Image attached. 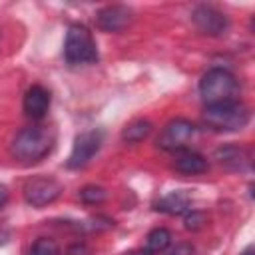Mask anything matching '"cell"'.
<instances>
[{
  "mask_svg": "<svg viewBox=\"0 0 255 255\" xmlns=\"http://www.w3.org/2000/svg\"><path fill=\"white\" fill-rule=\"evenodd\" d=\"M56 143V133L48 126L22 128L12 141V155L22 163H36L44 159Z\"/></svg>",
  "mask_w": 255,
  "mask_h": 255,
  "instance_id": "1",
  "label": "cell"
},
{
  "mask_svg": "<svg viewBox=\"0 0 255 255\" xmlns=\"http://www.w3.org/2000/svg\"><path fill=\"white\" fill-rule=\"evenodd\" d=\"M249 110L239 100L209 104L203 110V122L215 131H237L249 124Z\"/></svg>",
  "mask_w": 255,
  "mask_h": 255,
  "instance_id": "2",
  "label": "cell"
},
{
  "mask_svg": "<svg viewBox=\"0 0 255 255\" xmlns=\"http://www.w3.org/2000/svg\"><path fill=\"white\" fill-rule=\"evenodd\" d=\"M239 92H241L239 80L229 70H223V68H213L205 72L199 80V94L205 106L237 100Z\"/></svg>",
  "mask_w": 255,
  "mask_h": 255,
  "instance_id": "3",
  "label": "cell"
},
{
  "mask_svg": "<svg viewBox=\"0 0 255 255\" xmlns=\"http://www.w3.org/2000/svg\"><path fill=\"white\" fill-rule=\"evenodd\" d=\"M64 58L72 66L98 62V48L92 32L84 24H70L64 40Z\"/></svg>",
  "mask_w": 255,
  "mask_h": 255,
  "instance_id": "4",
  "label": "cell"
},
{
  "mask_svg": "<svg viewBox=\"0 0 255 255\" xmlns=\"http://www.w3.org/2000/svg\"><path fill=\"white\" fill-rule=\"evenodd\" d=\"M62 191H64V187L58 179H54L50 175H38V177H32L24 185V199L32 207L40 209V207L54 203L62 195Z\"/></svg>",
  "mask_w": 255,
  "mask_h": 255,
  "instance_id": "5",
  "label": "cell"
},
{
  "mask_svg": "<svg viewBox=\"0 0 255 255\" xmlns=\"http://www.w3.org/2000/svg\"><path fill=\"white\" fill-rule=\"evenodd\" d=\"M102 141H104V133L100 129L82 131L74 139V145H72V151H70V157H68L66 165L70 169H82V167H86L94 159V155L100 151Z\"/></svg>",
  "mask_w": 255,
  "mask_h": 255,
  "instance_id": "6",
  "label": "cell"
},
{
  "mask_svg": "<svg viewBox=\"0 0 255 255\" xmlns=\"http://www.w3.org/2000/svg\"><path fill=\"white\" fill-rule=\"evenodd\" d=\"M195 135V126L185 120V118H175V120H169L159 137H157V145L165 151H179V149H185V145L193 139Z\"/></svg>",
  "mask_w": 255,
  "mask_h": 255,
  "instance_id": "7",
  "label": "cell"
},
{
  "mask_svg": "<svg viewBox=\"0 0 255 255\" xmlns=\"http://www.w3.org/2000/svg\"><path fill=\"white\" fill-rule=\"evenodd\" d=\"M191 20L195 28L205 36H223L229 30V18L221 10L207 4L197 6L191 12Z\"/></svg>",
  "mask_w": 255,
  "mask_h": 255,
  "instance_id": "8",
  "label": "cell"
},
{
  "mask_svg": "<svg viewBox=\"0 0 255 255\" xmlns=\"http://www.w3.org/2000/svg\"><path fill=\"white\" fill-rule=\"evenodd\" d=\"M131 22V10L122 4H112L96 14V26L102 32H122Z\"/></svg>",
  "mask_w": 255,
  "mask_h": 255,
  "instance_id": "9",
  "label": "cell"
},
{
  "mask_svg": "<svg viewBox=\"0 0 255 255\" xmlns=\"http://www.w3.org/2000/svg\"><path fill=\"white\" fill-rule=\"evenodd\" d=\"M52 104V96L44 86H30L24 94V112L32 120H42Z\"/></svg>",
  "mask_w": 255,
  "mask_h": 255,
  "instance_id": "10",
  "label": "cell"
},
{
  "mask_svg": "<svg viewBox=\"0 0 255 255\" xmlns=\"http://www.w3.org/2000/svg\"><path fill=\"white\" fill-rule=\"evenodd\" d=\"M173 167L183 173V175H199V173H205L207 171V159L205 155L193 151V149H179L175 151V157H173Z\"/></svg>",
  "mask_w": 255,
  "mask_h": 255,
  "instance_id": "11",
  "label": "cell"
},
{
  "mask_svg": "<svg viewBox=\"0 0 255 255\" xmlns=\"http://www.w3.org/2000/svg\"><path fill=\"white\" fill-rule=\"evenodd\" d=\"M215 157L219 159L221 165L235 169V171H247L251 167V155L247 149L239 145H223L215 151Z\"/></svg>",
  "mask_w": 255,
  "mask_h": 255,
  "instance_id": "12",
  "label": "cell"
},
{
  "mask_svg": "<svg viewBox=\"0 0 255 255\" xmlns=\"http://www.w3.org/2000/svg\"><path fill=\"white\" fill-rule=\"evenodd\" d=\"M189 203H191V199H189L187 193L171 191V193H167L165 197H161L155 203V209L161 211V213H167V215H183V213H187L191 209Z\"/></svg>",
  "mask_w": 255,
  "mask_h": 255,
  "instance_id": "13",
  "label": "cell"
},
{
  "mask_svg": "<svg viewBox=\"0 0 255 255\" xmlns=\"http://www.w3.org/2000/svg\"><path fill=\"white\" fill-rule=\"evenodd\" d=\"M151 133V122L147 120H133L122 129V139L126 143H137Z\"/></svg>",
  "mask_w": 255,
  "mask_h": 255,
  "instance_id": "14",
  "label": "cell"
},
{
  "mask_svg": "<svg viewBox=\"0 0 255 255\" xmlns=\"http://www.w3.org/2000/svg\"><path fill=\"white\" fill-rule=\"evenodd\" d=\"M169 245H171V231L165 227H155L145 237V247H147L145 251H149V253L165 251Z\"/></svg>",
  "mask_w": 255,
  "mask_h": 255,
  "instance_id": "15",
  "label": "cell"
},
{
  "mask_svg": "<svg viewBox=\"0 0 255 255\" xmlns=\"http://www.w3.org/2000/svg\"><path fill=\"white\" fill-rule=\"evenodd\" d=\"M106 197L108 193L100 185H86L80 189V201L86 205H100L102 201H106Z\"/></svg>",
  "mask_w": 255,
  "mask_h": 255,
  "instance_id": "16",
  "label": "cell"
},
{
  "mask_svg": "<svg viewBox=\"0 0 255 255\" xmlns=\"http://www.w3.org/2000/svg\"><path fill=\"white\" fill-rule=\"evenodd\" d=\"M30 255H62L58 243L50 237H40L34 241L32 249H30Z\"/></svg>",
  "mask_w": 255,
  "mask_h": 255,
  "instance_id": "17",
  "label": "cell"
},
{
  "mask_svg": "<svg viewBox=\"0 0 255 255\" xmlns=\"http://www.w3.org/2000/svg\"><path fill=\"white\" fill-rule=\"evenodd\" d=\"M183 223H185V229H189V231H199V229L207 223V217H205V213H201V211H187Z\"/></svg>",
  "mask_w": 255,
  "mask_h": 255,
  "instance_id": "18",
  "label": "cell"
},
{
  "mask_svg": "<svg viewBox=\"0 0 255 255\" xmlns=\"http://www.w3.org/2000/svg\"><path fill=\"white\" fill-rule=\"evenodd\" d=\"M169 255H193V247H191V243H179L173 247V251Z\"/></svg>",
  "mask_w": 255,
  "mask_h": 255,
  "instance_id": "19",
  "label": "cell"
},
{
  "mask_svg": "<svg viewBox=\"0 0 255 255\" xmlns=\"http://www.w3.org/2000/svg\"><path fill=\"white\" fill-rule=\"evenodd\" d=\"M6 201H8V187L0 183V207H4Z\"/></svg>",
  "mask_w": 255,
  "mask_h": 255,
  "instance_id": "20",
  "label": "cell"
},
{
  "mask_svg": "<svg viewBox=\"0 0 255 255\" xmlns=\"http://www.w3.org/2000/svg\"><path fill=\"white\" fill-rule=\"evenodd\" d=\"M6 241H8V231L0 229V245H2V243H6Z\"/></svg>",
  "mask_w": 255,
  "mask_h": 255,
  "instance_id": "21",
  "label": "cell"
},
{
  "mask_svg": "<svg viewBox=\"0 0 255 255\" xmlns=\"http://www.w3.org/2000/svg\"><path fill=\"white\" fill-rule=\"evenodd\" d=\"M128 255H151L149 251H143V249H139V251H131V253H128Z\"/></svg>",
  "mask_w": 255,
  "mask_h": 255,
  "instance_id": "22",
  "label": "cell"
},
{
  "mask_svg": "<svg viewBox=\"0 0 255 255\" xmlns=\"http://www.w3.org/2000/svg\"><path fill=\"white\" fill-rule=\"evenodd\" d=\"M241 255H253V247H247V249H245Z\"/></svg>",
  "mask_w": 255,
  "mask_h": 255,
  "instance_id": "23",
  "label": "cell"
}]
</instances>
